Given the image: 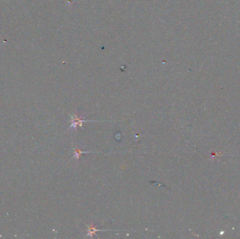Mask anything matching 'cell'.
<instances>
[{"label":"cell","mask_w":240,"mask_h":239,"mask_svg":"<svg viewBox=\"0 0 240 239\" xmlns=\"http://www.w3.org/2000/svg\"><path fill=\"white\" fill-rule=\"evenodd\" d=\"M73 153H74V159H76L77 161H79V159H80V156H81L82 154H88V153H99L98 152H92V151H90V152H86V151H82V150L78 148V147H74L73 148Z\"/></svg>","instance_id":"cell-3"},{"label":"cell","mask_w":240,"mask_h":239,"mask_svg":"<svg viewBox=\"0 0 240 239\" xmlns=\"http://www.w3.org/2000/svg\"><path fill=\"white\" fill-rule=\"evenodd\" d=\"M70 121L72 122L69 129L73 128L77 131V126L82 127L83 123L84 122H97V121H94V120H86V119H82L81 117H80L77 115V114L75 112L73 115H70Z\"/></svg>","instance_id":"cell-1"},{"label":"cell","mask_w":240,"mask_h":239,"mask_svg":"<svg viewBox=\"0 0 240 239\" xmlns=\"http://www.w3.org/2000/svg\"><path fill=\"white\" fill-rule=\"evenodd\" d=\"M86 226L88 227V230H87V233L86 236L84 238L86 237H90L92 238L94 235H96V232H104V231H106V232H108V231H114V230H103V229H98L97 228L95 227V226L93 224H91V225H88L86 224Z\"/></svg>","instance_id":"cell-2"}]
</instances>
